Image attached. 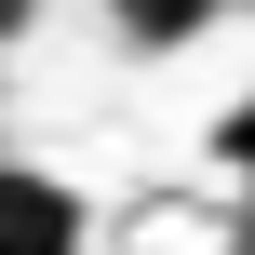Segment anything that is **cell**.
I'll return each instance as SVG.
<instances>
[{
  "label": "cell",
  "mask_w": 255,
  "mask_h": 255,
  "mask_svg": "<svg viewBox=\"0 0 255 255\" xmlns=\"http://www.w3.org/2000/svg\"><path fill=\"white\" fill-rule=\"evenodd\" d=\"M81 242H94L81 188L40 175V161H0V255H81Z\"/></svg>",
  "instance_id": "6da1fadb"
}]
</instances>
